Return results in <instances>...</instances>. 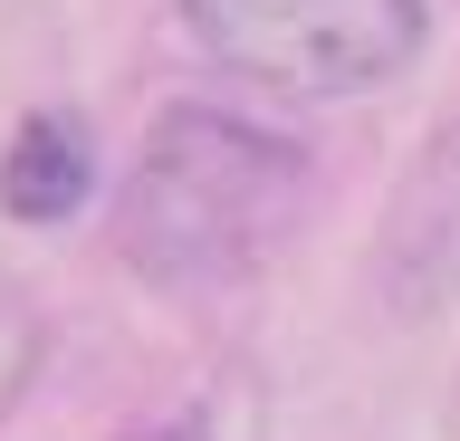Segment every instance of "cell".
I'll list each match as a JSON object with an SVG mask.
<instances>
[{
  "instance_id": "3",
  "label": "cell",
  "mask_w": 460,
  "mask_h": 441,
  "mask_svg": "<svg viewBox=\"0 0 460 441\" xmlns=\"http://www.w3.org/2000/svg\"><path fill=\"white\" fill-rule=\"evenodd\" d=\"M374 278L402 317H422L441 288H460V116L431 135V154L402 173L394 221H384V250H374Z\"/></svg>"
},
{
  "instance_id": "2",
  "label": "cell",
  "mask_w": 460,
  "mask_h": 441,
  "mask_svg": "<svg viewBox=\"0 0 460 441\" xmlns=\"http://www.w3.org/2000/svg\"><path fill=\"white\" fill-rule=\"evenodd\" d=\"M182 30L279 96H365L422 58L431 0H182Z\"/></svg>"
},
{
  "instance_id": "5",
  "label": "cell",
  "mask_w": 460,
  "mask_h": 441,
  "mask_svg": "<svg viewBox=\"0 0 460 441\" xmlns=\"http://www.w3.org/2000/svg\"><path fill=\"white\" fill-rule=\"evenodd\" d=\"M39 365H49V317H39V297L20 278H0V422L29 403Z\"/></svg>"
},
{
  "instance_id": "1",
  "label": "cell",
  "mask_w": 460,
  "mask_h": 441,
  "mask_svg": "<svg viewBox=\"0 0 460 441\" xmlns=\"http://www.w3.org/2000/svg\"><path fill=\"white\" fill-rule=\"evenodd\" d=\"M307 211V154L221 106H164L115 192V260L164 297L240 288Z\"/></svg>"
},
{
  "instance_id": "6",
  "label": "cell",
  "mask_w": 460,
  "mask_h": 441,
  "mask_svg": "<svg viewBox=\"0 0 460 441\" xmlns=\"http://www.w3.org/2000/svg\"><path fill=\"white\" fill-rule=\"evenodd\" d=\"M125 441H211V422H144V432H125Z\"/></svg>"
},
{
  "instance_id": "4",
  "label": "cell",
  "mask_w": 460,
  "mask_h": 441,
  "mask_svg": "<svg viewBox=\"0 0 460 441\" xmlns=\"http://www.w3.org/2000/svg\"><path fill=\"white\" fill-rule=\"evenodd\" d=\"M86 192H96L86 135L67 116H29L0 154V211L10 221H67V211H86Z\"/></svg>"
}]
</instances>
